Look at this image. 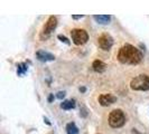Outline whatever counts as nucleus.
Wrapping results in <instances>:
<instances>
[{
  "mask_svg": "<svg viewBox=\"0 0 149 134\" xmlns=\"http://www.w3.org/2000/svg\"><path fill=\"white\" fill-rule=\"evenodd\" d=\"M108 122H109V125L113 128H119V127L123 126L125 123H126V115L122 110H113V111L109 114V119H108Z\"/></svg>",
  "mask_w": 149,
  "mask_h": 134,
  "instance_id": "2",
  "label": "nucleus"
},
{
  "mask_svg": "<svg viewBox=\"0 0 149 134\" xmlns=\"http://www.w3.org/2000/svg\"><path fill=\"white\" fill-rule=\"evenodd\" d=\"M130 87L134 90H148L149 76L146 74H140L136 76L130 82Z\"/></svg>",
  "mask_w": 149,
  "mask_h": 134,
  "instance_id": "3",
  "label": "nucleus"
},
{
  "mask_svg": "<svg viewBox=\"0 0 149 134\" xmlns=\"http://www.w3.org/2000/svg\"><path fill=\"white\" fill-rule=\"evenodd\" d=\"M92 67H93V69H94L97 73H102V72H104V70H105V67H107V65H105L102 60L97 59V60H94V61H93Z\"/></svg>",
  "mask_w": 149,
  "mask_h": 134,
  "instance_id": "9",
  "label": "nucleus"
},
{
  "mask_svg": "<svg viewBox=\"0 0 149 134\" xmlns=\"http://www.w3.org/2000/svg\"><path fill=\"white\" fill-rule=\"evenodd\" d=\"M83 16L81 15V16H73V18H74V19H79V18H82Z\"/></svg>",
  "mask_w": 149,
  "mask_h": 134,
  "instance_id": "16",
  "label": "nucleus"
},
{
  "mask_svg": "<svg viewBox=\"0 0 149 134\" xmlns=\"http://www.w3.org/2000/svg\"><path fill=\"white\" fill-rule=\"evenodd\" d=\"M56 25H57V18L55 16H49L42 30V37H48L51 32L56 28Z\"/></svg>",
  "mask_w": 149,
  "mask_h": 134,
  "instance_id": "6",
  "label": "nucleus"
},
{
  "mask_svg": "<svg viewBox=\"0 0 149 134\" xmlns=\"http://www.w3.org/2000/svg\"><path fill=\"white\" fill-rule=\"evenodd\" d=\"M117 101V97L111 94H102L99 96V103L102 106H110Z\"/></svg>",
  "mask_w": 149,
  "mask_h": 134,
  "instance_id": "7",
  "label": "nucleus"
},
{
  "mask_svg": "<svg viewBox=\"0 0 149 134\" xmlns=\"http://www.w3.org/2000/svg\"><path fill=\"white\" fill-rule=\"evenodd\" d=\"M64 96H65V93H64V92H58V93H57V98L62 99Z\"/></svg>",
  "mask_w": 149,
  "mask_h": 134,
  "instance_id": "15",
  "label": "nucleus"
},
{
  "mask_svg": "<svg viewBox=\"0 0 149 134\" xmlns=\"http://www.w3.org/2000/svg\"><path fill=\"white\" fill-rule=\"evenodd\" d=\"M71 37H72V40H73V43L75 45L81 46V45H84L85 43H88L89 34L84 29L75 28V29H72V31H71Z\"/></svg>",
  "mask_w": 149,
  "mask_h": 134,
  "instance_id": "4",
  "label": "nucleus"
},
{
  "mask_svg": "<svg viewBox=\"0 0 149 134\" xmlns=\"http://www.w3.org/2000/svg\"><path fill=\"white\" fill-rule=\"evenodd\" d=\"M118 60L121 64L137 65L142 60V52L132 45L126 44L119 49Z\"/></svg>",
  "mask_w": 149,
  "mask_h": 134,
  "instance_id": "1",
  "label": "nucleus"
},
{
  "mask_svg": "<svg viewBox=\"0 0 149 134\" xmlns=\"http://www.w3.org/2000/svg\"><path fill=\"white\" fill-rule=\"evenodd\" d=\"M97 46L102 50H110L113 46V38L109 34H101L97 37Z\"/></svg>",
  "mask_w": 149,
  "mask_h": 134,
  "instance_id": "5",
  "label": "nucleus"
},
{
  "mask_svg": "<svg viewBox=\"0 0 149 134\" xmlns=\"http://www.w3.org/2000/svg\"><path fill=\"white\" fill-rule=\"evenodd\" d=\"M61 107L63 108V110H72V108H74L75 107V102L74 101H72V99H68V101H64L62 104H61Z\"/></svg>",
  "mask_w": 149,
  "mask_h": 134,
  "instance_id": "12",
  "label": "nucleus"
},
{
  "mask_svg": "<svg viewBox=\"0 0 149 134\" xmlns=\"http://www.w3.org/2000/svg\"><path fill=\"white\" fill-rule=\"evenodd\" d=\"M93 18L97 20V23H101V25H107L111 20V16L109 15H95Z\"/></svg>",
  "mask_w": 149,
  "mask_h": 134,
  "instance_id": "10",
  "label": "nucleus"
},
{
  "mask_svg": "<svg viewBox=\"0 0 149 134\" xmlns=\"http://www.w3.org/2000/svg\"><path fill=\"white\" fill-rule=\"evenodd\" d=\"M36 56H37L38 59L42 60V61H48V60L55 59L54 55H52V54H49V52H45V50H38V52H36Z\"/></svg>",
  "mask_w": 149,
  "mask_h": 134,
  "instance_id": "8",
  "label": "nucleus"
},
{
  "mask_svg": "<svg viewBox=\"0 0 149 134\" xmlns=\"http://www.w3.org/2000/svg\"><path fill=\"white\" fill-rule=\"evenodd\" d=\"M57 37H58V39H60L61 41H64L65 44H70V41H68V39H67V38L65 37V36H63V35H58Z\"/></svg>",
  "mask_w": 149,
  "mask_h": 134,
  "instance_id": "14",
  "label": "nucleus"
},
{
  "mask_svg": "<svg viewBox=\"0 0 149 134\" xmlns=\"http://www.w3.org/2000/svg\"><path fill=\"white\" fill-rule=\"evenodd\" d=\"M66 133L67 134H79V128L75 125V123H68L66 125Z\"/></svg>",
  "mask_w": 149,
  "mask_h": 134,
  "instance_id": "11",
  "label": "nucleus"
},
{
  "mask_svg": "<svg viewBox=\"0 0 149 134\" xmlns=\"http://www.w3.org/2000/svg\"><path fill=\"white\" fill-rule=\"evenodd\" d=\"M26 70H27V67H25V65H24V64H20V65H19V67H18V74H19V75L24 74Z\"/></svg>",
  "mask_w": 149,
  "mask_h": 134,
  "instance_id": "13",
  "label": "nucleus"
}]
</instances>
